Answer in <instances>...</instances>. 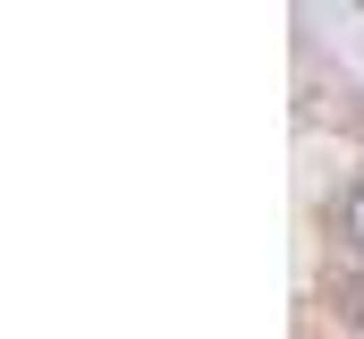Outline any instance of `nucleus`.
<instances>
[{
    "instance_id": "f257e3e1",
    "label": "nucleus",
    "mask_w": 364,
    "mask_h": 339,
    "mask_svg": "<svg viewBox=\"0 0 364 339\" xmlns=\"http://www.w3.org/2000/svg\"><path fill=\"white\" fill-rule=\"evenodd\" d=\"M322 297H331V314H339L348 331H364V254H348V263L322 271Z\"/></svg>"
},
{
    "instance_id": "f03ea898",
    "label": "nucleus",
    "mask_w": 364,
    "mask_h": 339,
    "mask_svg": "<svg viewBox=\"0 0 364 339\" xmlns=\"http://www.w3.org/2000/svg\"><path fill=\"white\" fill-rule=\"evenodd\" d=\"M331 238H339V254H364V170L331 195Z\"/></svg>"
}]
</instances>
